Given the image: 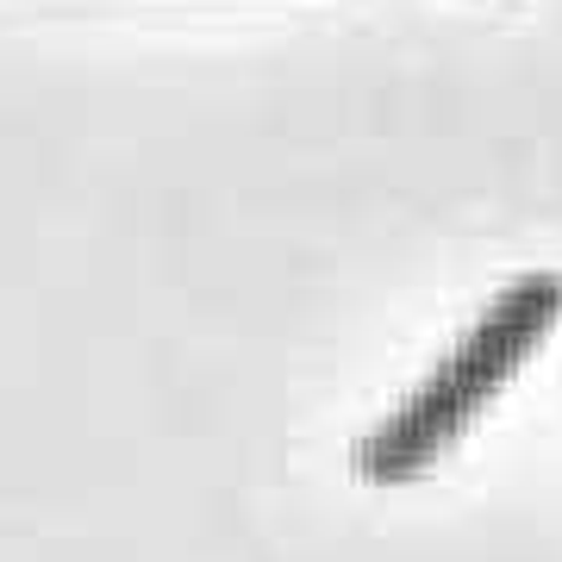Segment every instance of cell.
I'll return each instance as SVG.
<instances>
[{
	"label": "cell",
	"mask_w": 562,
	"mask_h": 562,
	"mask_svg": "<svg viewBox=\"0 0 562 562\" xmlns=\"http://www.w3.org/2000/svg\"><path fill=\"white\" fill-rule=\"evenodd\" d=\"M557 319H562V276H519L513 288H501V301L469 325V338L425 375L419 394L357 443V475L369 487H401L413 475H425L475 425V413L506 387V375L550 338Z\"/></svg>",
	"instance_id": "cell-1"
}]
</instances>
